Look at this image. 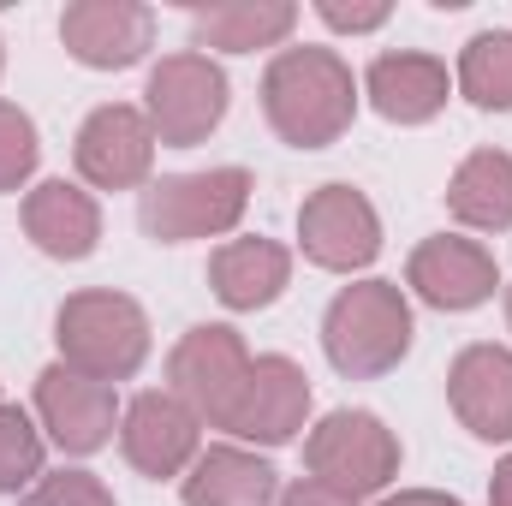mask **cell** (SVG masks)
I'll list each match as a JSON object with an SVG mask.
<instances>
[{"label": "cell", "instance_id": "ac0fdd59", "mask_svg": "<svg viewBox=\"0 0 512 506\" xmlns=\"http://www.w3.org/2000/svg\"><path fill=\"white\" fill-rule=\"evenodd\" d=\"M292 24H298L292 0H215V6H191V48L256 54V48H280Z\"/></svg>", "mask_w": 512, "mask_h": 506}, {"label": "cell", "instance_id": "4dcf8cb0", "mask_svg": "<svg viewBox=\"0 0 512 506\" xmlns=\"http://www.w3.org/2000/svg\"><path fill=\"white\" fill-rule=\"evenodd\" d=\"M0 66H6V54H0Z\"/></svg>", "mask_w": 512, "mask_h": 506}, {"label": "cell", "instance_id": "83f0119b", "mask_svg": "<svg viewBox=\"0 0 512 506\" xmlns=\"http://www.w3.org/2000/svg\"><path fill=\"white\" fill-rule=\"evenodd\" d=\"M489 506H512V453L495 465V477H489Z\"/></svg>", "mask_w": 512, "mask_h": 506}, {"label": "cell", "instance_id": "4316f807", "mask_svg": "<svg viewBox=\"0 0 512 506\" xmlns=\"http://www.w3.org/2000/svg\"><path fill=\"white\" fill-rule=\"evenodd\" d=\"M274 506H364V501H352V495H340V489H328V483L304 477V483H292Z\"/></svg>", "mask_w": 512, "mask_h": 506}, {"label": "cell", "instance_id": "7c38bea8", "mask_svg": "<svg viewBox=\"0 0 512 506\" xmlns=\"http://www.w3.org/2000/svg\"><path fill=\"white\" fill-rule=\"evenodd\" d=\"M197 411L179 393H137L120 417V453L131 471L143 477H179L185 465H197Z\"/></svg>", "mask_w": 512, "mask_h": 506}, {"label": "cell", "instance_id": "30bf717a", "mask_svg": "<svg viewBox=\"0 0 512 506\" xmlns=\"http://www.w3.org/2000/svg\"><path fill=\"white\" fill-rule=\"evenodd\" d=\"M72 161H78V173H84L96 191H137V185H149L155 131L143 120V108H126V102L96 108V114L78 126Z\"/></svg>", "mask_w": 512, "mask_h": 506}, {"label": "cell", "instance_id": "5bb4252c", "mask_svg": "<svg viewBox=\"0 0 512 506\" xmlns=\"http://www.w3.org/2000/svg\"><path fill=\"white\" fill-rule=\"evenodd\" d=\"M304 417H310V376L280 352L251 358V381H245V393L233 405L227 435H245V441H262V447H286V441H298Z\"/></svg>", "mask_w": 512, "mask_h": 506}, {"label": "cell", "instance_id": "ba28073f", "mask_svg": "<svg viewBox=\"0 0 512 506\" xmlns=\"http://www.w3.org/2000/svg\"><path fill=\"white\" fill-rule=\"evenodd\" d=\"M298 245L316 268L352 274V268H370L382 256V221L358 185H322L298 209Z\"/></svg>", "mask_w": 512, "mask_h": 506}, {"label": "cell", "instance_id": "d4e9b609", "mask_svg": "<svg viewBox=\"0 0 512 506\" xmlns=\"http://www.w3.org/2000/svg\"><path fill=\"white\" fill-rule=\"evenodd\" d=\"M18 506H114V495L90 471H60V477H42Z\"/></svg>", "mask_w": 512, "mask_h": 506}, {"label": "cell", "instance_id": "ffe728a7", "mask_svg": "<svg viewBox=\"0 0 512 506\" xmlns=\"http://www.w3.org/2000/svg\"><path fill=\"white\" fill-rule=\"evenodd\" d=\"M179 495H185V506H274L280 477L268 459H256L245 447H209V453H197Z\"/></svg>", "mask_w": 512, "mask_h": 506}, {"label": "cell", "instance_id": "52a82bcc", "mask_svg": "<svg viewBox=\"0 0 512 506\" xmlns=\"http://www.w3.org/2000/svg\"><path fill=\"white\" fill-rule=\"evenodd\" d=\"M167 381H173V393L197 411V423L227 429V423H233V405H239V393H245V381H251V352H245L239 328H221V322L191 328V334L173 346V358H167Z\"/></svg>", "mask_w": 512, "mask_h": 506}, {"label": "cell", "instance_id": "1f68e13d", "mask_svg": "<svg viewBox=\"0 0 512 506\" xmlns=\"http://www.w3.org/2000/svg\"><path fill=\"white\" fill-rule=\"evenodd\" d=\"M0 405H6V399H0Z\"/></svg>", "mask_w": 512, "mask_h": 506}, {"label": "cell", "instance_id": "9a60e30c", "mask_svg": "<svg viewBox=\"0 0 512 506\" xmlns=\"http://www.w3.org/2000/svg\"><path fill=\"white\" fill-rule=\"evenodd\" d=\"M447 405L477 441H512V352L465 346L447 370Z\"/></svg>", "mask_w": 512, "mask_h": 506}, {"label": "cell", "instance_id": "6da1fadb", "mask_svg": "<svg viewBox=\"0 0 512 506\" xmlns=\"http://www.w3.org/2000/svg\"><path fill=\"white\" fill-rule=\"evenodd\" d=\"M262 114L280 143L328 149L352 131L358 84L334 48H280L262 72Z\"/></svg>", "mask_w": 512, "mask_h": 506}, {"label": "cell", "instance_id": "603a6c76", "mask_svg": "<svg viewBox=\"0 0 512 506\" xmlns=\"http://www.w3.org/2000/svg\"><path fill=\"white\" fill-rule=\"evenodd\" d=\"M42 477V435L18 405H0V495H18Z\"/></svg>", "mask_w": 512, "mask_h": 506}, {"label": "cell", "instance_id": "277c9868", "mask_svg": "<svg viewBox=\"0 0 512 506\" xmlns=\"http://www.w3.org/2000/svg\"><path fill=\"white\" fill-rule=\"evenodd\" d=\"M251 209V173L245 167H209V173H173L149 179L137 197V221L155 245H191L221 239Z\"/></svg>", "mask_w": 512, "mask_h": 506}, {"label": "cell", "instance_id": "f546056e", "mask_svg": "<svg viewBox=\"0 0 512 506\" xmlns=\"http://www.w3.org/2000/svg\"><path fill=\"white\" fill-rule=\"evenodd\" d=\"M507 322H512V292H507Z\"/></svg>", "mask_w": 512, "mask_h": 506}, {"label": "cell", "instance_id": "4fadbf2b", "mask_svg": "<svg viewBox=\"0 0 512 506\" xmlns=\"http://www.w3.org/2000/svg\"><path fill=\"white\" fill-rule=\"evenodd\" d=\"M405 286L435 304V310H477L495 298L501 286V268L495 256L483 251L477 239H459V233H441V239H423L411 262H405Z\"/></svg>", "mask_w": 512, "mask_h": 506}, {"label": "cell", "instance_id": "2e32d148", "mask_svg": "<svg viewBox=\"0 0 512 506\" xmlns=\"http://www.w3.org/2000/svg\"><path fill=\"white\" fill-rule=\"evenodd\" d=\"M447 66L435 54H417V48H399V54H376L370 72H364V96L370 108L393 120V126H429L441 108H447Z\"/></svg>", "mask_w": 512, "mask_h": 506}, {"label": "cell", "instance_id": "cb8c5ba5", "mask_svg": "<svg viewBox=\"0 0 512 506\" xmlns=\"http://www.w3.org/2000/svg\"><path fill=\"white\" fill-rule=\"evenodd\" d=\"M42 161V143H36V126L24 108L0 102V191H18Z\"/></svg>", "mask_w": 512, "mask_h": 506}, {"label": "cell", "instance_id": "d6986e66", "mask_svg": "<svg viewBox=\"0 0 512 506\" xmlns=\"http://www.w3.org/2000/svg\"><path fill=\"white\" fill-rule=\"evenodd\" d=\"M292 280V256L274 239H227L209 256V286L227 310H268Z\"/></svg>", "mask_w": 512, "mask_h": 506}, {"label": "cell", "instance_id": "484cf974", "mask_svg": "<svg viewBox=\"0 0 512 506\" xmlns=\"http://www.w3.org/2000/svg\"><path fill=\"white\" fill-rule=\"evenodd\" d=\"M316 12H322V18H328L334 30H352V36H364V30H382V24H387V6H382V0H370V6H346V0H322Z\"/></svg>", "mask_w": 512, "mask_h": 506}, {"label": "cell", "instance_id": "8992f818", "mask_svg": "<svg viewBox=\"0 0 512 506\" xmlns=\"http://www.w3.org/2000/svg\"><path fill=\"white\" fill-rule=\"evenodd\" d=\"M143 120L155 131V143H167V149L203 143L209 131L227 120V72H221L209 54H197V48L167 54V60L149 72Z\"/></svg>", "mask_w": 512, "mask_h": 506}, {"label": "cell", "instance_id": "5b68a950", "mask_svg": "<svg viewBox=\"0 0 512 506\" xmlns=\"http://www.w3.org/2000/svg\"><path fill=\"white\" fill-rule=\"evenodd\" d=\"M304 465L316 483L364 501L399 477V441L376 411H328L304 441Z\"/></svg>", "mask_w": 512, "mask_h": 506}, {"label": "cell", "instance_id": "e0dca14e", "mask_svg": "<svg viewBox=\"0 0 512 506\" xmlns=\"http://www.w3.org/2000/svg\"><path fill=\"white\" fill-rule=\"evenodd\" d=\"M24 233L30 245L54 262H84V256L102 245V209L90 191L66 185V179H42L30 197H24Z\"/></svg>", "mask_w": 512, "mask_h": 506}, {"label": "cell", "instance_id": "44dd1931", "mask_svg": "<svg viewBox=\"0 0 512 506\" xmlns=\"http://www.w3.org/2000/svg\"><path fill=\"white\" fill-rule=\"evenodd\" d=\"M447 209L459 227L477 233H507L512 227V155L507 149H477L459 161L453 185H447Z\"/></svg>", "mask_w": 512, "mask_h": 506}, {"label": "cell", "instance_id": "3957f363", "mask_svg": "<svg viewBox=\"0 0 512 506\" xmlns=\"http://www.w3.org/2000/svg\"><path fill=\"white\" fill-rule=\"evenodd\" d=\"M60 364L90 381H131L149 358V316L126 292H72L54 316Z\"/></svg>", "mask_w": 512, "mask_h": 506}, {"label": "cell", "instance_id": "7402d4cb", "mask_svg": "<svg viewBox=\"0 0 512 506\" xmlns=\"http://www.w3.org/2000/svg\"><path fill=\"white\" fill-rule=\"evenodd\" d=\"M459 90L483 114H512V30H483L459 54Z\"/></svg>", "mask_w": 512, "mask_h": 506}, {"label": "cell", "instance_id": "f1b7e54d", "mask_svg": "<svg viewBox=\"0 0 512 506\" xmlns=\"http://www.w3.org/2000/svg\"><path fill=\"white\" fill-rule=\"evenodd\" d=\"M382 506H465V501L435 495V489H405V495H393V501H382Z\"/></svg>", "mask_w": 512, "mask_h": 506}, {"label": "cell", "instance_id": "8fae6325", "mask_svg": "<svg viewBox=\"0 0 512 506\" xmlns=\"http://www.w3.org/2000/svg\"><path fill=\"white\" fill-rule=\"evenodd\" d=\"M60 42L90 72H126L155 48V12L137 0H78L60 12Z\"/></svg>", "mask_w": 512, "mask_h": 506}, {"label": "cell", "instance_id": "9c48e42d", "mask_svg": "<svg viewBox=\"0 0 512 506\" xmlns=\"http://www.w3.org/2000/svg\"><path fill=\"white\" fill-rule=\"evenodd\" d=\"M36 411H42V429L60 441V453L72 459H90L114 441L120 429V399L108 381H90L66 364H48L36 376Z\"/></svg>", "mask_w": 512, "mask_h": 506}, {"label": "cell", "instance_id": "7a4b0ae2", "mask_svg": "<svg viewBox=\"0 0 512 506\" xmlns=\"http://www.w3.org/2000/svg\"><path fill=\"white\" fill-rule=\"evenodd\" d=\"M322 352L340 376L376 381L405 364L411 352V304L393 280H358L340 286L322 316Z\"/></svg>", "mask_w": 512, "mask_h": 506}]
</instances>
